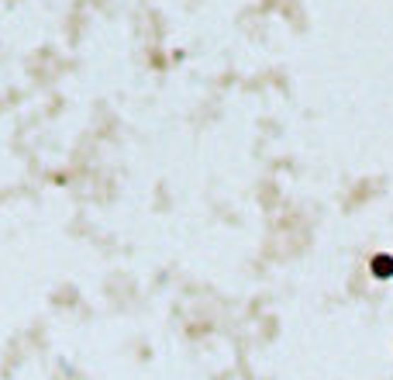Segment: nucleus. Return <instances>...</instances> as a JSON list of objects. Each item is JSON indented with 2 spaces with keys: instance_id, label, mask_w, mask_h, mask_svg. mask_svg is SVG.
<instances>
[{
  "instance_id": "f257e3e1",
  "label": "nucleus",
  "mask_w": 393,
  "mask_h": 380,
  "mask_svg": "<svg viewBox=\"0 0 393 380\" xmlns=\"http://www.w3.org/2000/svg\"><path fill=\"white\" fill-rule=\"evenodd\" d=\"M372 273H376L380 280H387V276H393V256H387V252L372 256Z\"/></svg>"
}]
</instances>
